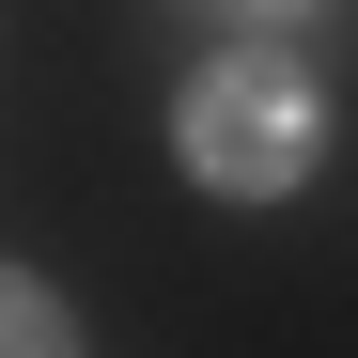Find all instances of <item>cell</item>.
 Here are the masks:
<instances>
[{
	"label": "cell",
	"instance_id": "1",
	"mask_svg": "<svg viewBox=\"0 0 358 358\" xmlns=\"http://www.w3.org/2000/svg\"><path fill=\"white\" fill-rule=\"evenodd\" d=\"M171 141H187V171H203L218 203H280L296 171H312V141H327V94H312V63H296V47L234 31L218 63L187 78V109H171Z\"/></svg>",
	"mask_w": 358,
	"mask_h": 358
},
{
	"label": "cell",
	"instance_id": "2",
	"mask_svg": "<svg viewBox=\"0 0 358 358\" xmlns=\"http://www.w3.org/2000/svg\"><path fill=\"white\" fill-rule=\"evenodd\" d=\"M0 358H78V327H63V296H47L31 265H0Z\"/></svg>",
	"mask_w": 358,
	"mask_h": 358
},
{
	"label": "cell",
	"instance_id": "3",
	"mask_svg": "<svg viewBox=\"0 0 358 358\" xmlns=\"http://www.w3.org/2000/svg\"><path fill=\"white\" fill-rule=\"evenodd\" d=\"M218 16H234V31H296L312 0H218Z\"/></svg>",
	"mask_w": 358,
	"mask_h": 358
}]
</instances>
